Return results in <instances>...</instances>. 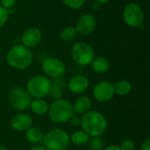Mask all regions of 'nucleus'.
Masks as SVG:
<instances>
[{
	"label": "nucleus",
	"mask_w": 150,
	"mask_h": 150,
	"mask_svg": "<svg viewBox=\"0 0 150 150\" xmlns=\"http://www.w3.org/2000/svg\"><path fill=\"white\" fill-rule=\"evenodd\" d=\"M80 126L90 137H100L107 128V120L101 112L89 111L82 115Z\"/></svg>",
	"instance_id": "nucleus-1"
},
{
	"label": "nucleus",
	"mask_w": 150,
	"mask_h": 150,
	"mask_svg": "<svg viewBox=\"0 0 150 150\" xmlns=\"http://www.w3.org/2000/svg\"><path fill=\"white\" fill-rule=\"evenodd\" d=\"M33 59V55L30 48L23 45L14 46L6 54V62L8 65L18 70L29 68Z\"/></svg>",
	"instance_id": "nucleus-2"
},
{
	"label": "nucleus",
	"mask_w": 150,
	"mask_h": 150,
	"mask_svg": "<svg viewBox=\"0 0 150 150\" xmlns=\"http://www.w3.org/2000/svg\"><path fill=\"white\" fill-rule=\"evenodd\" d=\"M48 116L52 122L55 124H63L68 122L74 114L72 103L64 98L54 100L48 108Z\"/></svg>",
	"instance_id": "nucleus-3"
},
{
	"label": "nucleus",
	"mask_w": 150,
	"mask_h": 150,
	"mask_svg": "<svg viewBox=\"0 0 150 150\" xmlns=\"http://www.w3.org/2000/svg\"><path fill=\"white\" fill-rule=\"evenodd\" d=\"M69 134L62 128H54L47 132L42 142L47 150H66L69 144Z\"/></svg>",
	"instance_id": "nucleus-4"
},
{
	"label": "nucleus",
	"mask_w": 150,
	"mask_h": 150,
	"mask_svg": "<svg viewBox=\"0 0 150 150\" xmlns=\"http://www.w3.org/2000/svg\"><path fill=\"white\" fill-rule=\"evenodd\" d=\"M51 81L45 76L37 75L31 77L26 84V91L31 98H44L48 96L51 89Z\"/></svg>",
	"instance_id": "nucleus-5"
},
{
	"label": "nucleus",
	"mask_w": 150,
	"mask_h": 150,
	"mask_svg": "<svg viewBox=\"0 0 150 150\" xmlns=\"http://www.w3.org/2000/svg\"><path fill=\"white\" fill-rule=\"evenodd\" d=\"M94 56L93 48L86 42H76L71 48V57L73 61L80 66L91 64Z\"/></svg>",
	"instance_id": "nucleus-6"
},
{
	"label": "nucleus",
	"mask_w": 150,
	"mask_h": 150,
	"mask_svg": "<svg viewBox=\"0 0 150 150\" xmlns=\"http://www.w3.org/2000/svg\"><path fill=\"white\" fill-rule=\"evenodd\" d=\"M32 98L27 91L21 87H14L9 91V102L18 111H25L29 108Z\"/></svg>",
	"instance_id": "nucleus-7"
},
{
	"label": "nucleus",
	"mask_w": 150,
	"mask_h": 150,
	"mask_svg": "<svg viewBox=\"0 0 150 150\" xmlns=\"http://www.w3.org/2000/svg\"><path fill=\"white\" fill-rule=\"evenodd\" d=\"M123 18L127 25L131 27H138L144 20V13L139 4L136 3H129L124 9Z\"/></svg>",
	"instance_id": "nucleus-8"
},
{
	"label": "nucleus",
	"mask_w": 150,
	"mask_h": 150,
	"mask_svg": "<svg viewBox=\"0 0 150 150\" xmlns=\"http://www.w3.org/2000/svg\"><path fill=\"white\" fill-rule=\"evenodd\" d=\"M43 72L51 78H59L66 71L64 62L56 57H47L42 62Z\"/></svg>",
	"instance_id": "nucleus-9"
},
{
	"label": "nucleus",
	"mask_w": 150,
	"mask_h": 150,
	"mask_svg": "<svg viewBox=\"0 0 150 150\" xmlns=\"http://www.w3.org/2000/svg\"><path fill=\"white\" fill-rule=\"evenodd\" d=\"M92 95L95 100H97L98 102L106 103L110 101L115 95L113 84L108 81L99 82L94 86Z\"/></svg>",
	"instance_id": "nucleus-10"
},
{
	"label": "nucleus",
	"mask_w": 150,
	"mask_h": 150,
	"mask_svg": "<svg viewBox=\"0 0 150 150\" xmlns=\"http://www.w3.org/2000/svg\"><path fill=\"white\" fill-rule=\"evenodd\" d=\"M96 25L97 21L93 15L84 14L77 20L75 28L77 33H80L82 35H89L95 30Z\"/></svg>",
	"instance_id": "nucleus-11"
},
{
	"label": "nucleus",
	"mask_w": 150,
	"mask_h": 150,
	"mask_svg": "<svg viewBox=\"0 0 150 150\" xmlns=\"http://www.w3.org/2000/svg\"><path fill=\"white\" fill-rule=\"evenodd\" d=\"M10 125L14 131L25 132L33 126V118L26 113H19L12 117Z\"/></svg>",
	"instance_id": "nucleus-12"
},
{
	"label": "nucleus",
	"mask_w": 150,
	"mask_h": 150,
	"mask_svg": "<svg viewBox=\"0 0 150 150\" xmlns=\"http://www.w3.org/2000/svg\"><path fill=\"white\" fill-rule=\"evenodd\" d=\"M89 87V80L83 75H76L71 77L68 83L69 90L74 94H82L87 91Z\"/></svg>",
	"instance_id": "nucleus-13"
},
{
	"label": "nucleus",
	"mask_w": 150,
	"mask_h": 150,
	"mask_svg": "<svg viewBox=\"0 0 150 150\" xmlns=\"http://www.w3.org/2000/svg\"><path fill=\"white\" fill-rule=\"evenodd\" d=\"M41 40V33L36 27L28 28L24 32L21 37V41L23 46L30 48L37 46Z\"/></svg>",
	"instance_id": "nucleus-14"
},
{
	"label": "nucleus",
	"mask_w": 150,
	"mask_h": 150,
	"mask_svg": "<svg viewBox=\"0 0 150 150\" xmlns=\"http://www.w3.org/2000/svg\"><path fill=\"white\" fill-rule=\"evenodd\" d=\"M72 105H73L74 112H76L78 115H83L91 110L92 103L89 97L80 96L75 100L74 104Z\"/></svg>",
	"instance_id": "nucleus-15"
},
{
	"label": "nucleus",
	"mask_w": 150,
	"mask_h": 150,
	"mask_svg": "<svg viewBox=\"0 0 150 150\" xmlns=\"http://www.w3.org/2000/svg\"><path fill=\"white\" fill-rule=\"evenodd\" d=\"M29 108H31V111L34 114L41 116L48 112L49 105L43 98H34L31 101Z\"/></svg>",
	"instance_id": "nucleus-16"
},
{
	"label": "nucleus",
	"mask_w": 150,
	"mask_h": 150,
	"mask_svg": "<svg viewBox=\"0 0 150 150\" xmlns=\"http://www.w3.org/2000/svg\"><path fill=\"white\" fill-rule=\"evenodd\" d=\"M44 134L42 131L36 127H31L25 131V139L32 144H38L42 142Z\"/></svg>",
	"instance_id": "nucleus-17"
},
{
	"label": "nucleus",
	"mask_w": 150,
	"mask_h": 150,
	"mask_svg": "<svg viewBox=\"0 0 150 150\" xmlns=\"http://www.w3.org/2000/svg\"><path fill=\"white\" fill-rule=\"evenodd\" d=\"M91 66H92V69L96 73L105 74L110 69V62L106 58L100 56L98 58H94V60L91 62Z\"/></svg>",
	"instance_id": "nucleus-18"
},
{
	"label": "nucleus",
	"mask_w": 150,
	"mask_h": 150,
	"mask_svg": "<svg viewBox=\"0 0 150 150\" xmlns=\"http://www.w3.org/2000/svg\"><path fill=\"white\" fill-rule=\"evenodd\" d=\"M91 137L83 130H78L74 132L69 136V141L76 146L81 147L86 145L90 142Z\"/></svg>",
	"instance_id": "nucleus-19"
},
{
	"label": "nucleus",
	"mask_w": 150,
	"mask_h": 150,
	"mask_svg": "<svg viewBox=\"0 0 150 150\" xmlns=\"http://www.w3.org/2000/svg\"><path fill=\"white\" fill-rule=\"evenodd\" d=\"M113 88H114V93L116 95L120 97H125L130 93L132 90V84L127 80H120L113 85Z\"/></svg>",
	"instance_id": "nucleus-20"
},
{
	"label": "nucleus",
	"mask_w": 150,
	"mask_h": 150,
	"mask_svg": "<svg viewBox=\"0 0 150 150\" xmlns=\"http://www.w3.org/2000/svg\"><path fill=\"white\" fill-rule=\"evenodd\" d=\"M76 34H77V32H76L75 27L67 26L62 31L61 38H62V40H63L65 41H70V40H72L73 39L76 38Z\"/></svg>",
	"instance_id": "nucleus-21"
},
{
	"label": "nucleus",
	"mask_w": 150,
	"mask_h": 150,
	"mask_svg": "<svg viewBox=\"0 0 150 150\" xmlns=\"http://www.w3.org/2000/svg\"><path fill=\"white\" fill-rule=\"evenodd\" d=\"M63 4L71 9H80L83 6L85 0H62Z\"/></svg>",
	"instance_id": "nucleus-22"
},
{
	"label": "nucleus",
	"mask_w": 150,
	"mask_h": 150,
	"mask_svg": "<svg viewBox=\"0 0 150 150\" xmlns=\"http://www.w3.org/2000/svg\"><path fill=\"white\" fill-rule=\"evenodd\" d=\"M48 96H49L52 99H54V100L60 99V98H62V89L52 85V86H51V89H50V91H49Z\"/></svg>",
	"instance_id": "nucleus-23"
},
{
	"label": "nucleus",
	"mask_w": 150,
	"mask_h": 150,
	"mask_svg": "<svg viewBox=\"0 0 150 150\" xmlns=\"http://www.w3.org/2000/svg\"><path fill=\"white\" fill-rule=\"evenodd\" d=\"M90 147L92 150H102L104 148V141L100 137H95L91 142Z\"/></svg>",
	"instance_id": "nucleus-24"
},
{
	"label": "nucleus",
	"mask_w": 150,
	"mask_h": 150,
	"mask_svg": "<svg viewBox=\"0 0 150 150\" xmlns=\"http://www.w3.org/2000/svg\"><path fill=\"white\" fill-rule=\"evenodd\" d=\"M121 150H134L135 149V145L134 142L131 140H126L124 141L120 146Z\"/></svg>",
	"instance_id": "nucleus-25"
},
{
	"label": "nucleus",
	"mask_w": 150,
	"mask_h": 150,
	"mask_svg": "<svg viewBox=\"0 0 150 150\" xmlns=\"http://www.w3.org/2000/svg\"><path fill=\"white\" fill-rule=\"evenodd\" d=\"M8 16L9 14H8L7 10L0 5V27H2L6 23L8 19Z\"/></svg>",
	"instance_id": "nucleus-26"
},
{
	"label": "nucleus",
	"mask_w": 150,
	"mask_h": 150,
	"mask_svg": "<svg viewBox=\"0 0 150 150\" xmlns=\"http://www.w3.org/2000/svg\"><path fill=\"white\" fill-rule=\"evenodd\" d=\"M16 1L17 0H0V4L4 9L8 10L14 7V5L16 4Z\"/></svg>",
	"instance_id": "nucleus-27"
},
{
	"label": "nucleus",
	"mask_w": 150,
	"mask_h": 150,
	"mask_svg": "<svg viewBox=\"0 0 150 150\" xmlns=\"http://www.w3.org/2000/svg\"><path fill=\"white\" fill-rule=\"evenodd\" d=\"M69 121L70 122V124H71L73 127H78V126H80V124H81V118H80L78 115L73 114L72 117L69 119Z\"/></svg>",
	"instance_id": "nucleus-28"
},
{
	"label": "nucleus",
	"mask_w": 150,
	"mask_h": 150,
	"mask_svg": "<svg viewBox=\"0 0 150 150\" xmlns=\"http://www.w3.org/2000/svg\"><path fill=\"white\" fill-rule=\"evenodd\" d=\"M140 150H150V139H147L141 146Z\"/></svg>",
	"instance_id": "nucleus-29"
},
{
	"label": "nucleus",
	"mask_w": 150,
	"mask_h": 150,
	"mask_svg": "<svg viewBox=\"0 0 150 150\" xmlns=\"http://www.w3.org/2000/svg\"><path fill=\"white\" fill-rule=\"evenodd\" d=\"M105 150H121L120 147L118 146H115V145H112V146H109L107 147L106 149H105Z\"/></svg>",
	"instance_id": "nucleus-30"
},
{
	"label": "nucleus",
	"mask_w": 150,
	"mask_h": 150,
	"mask_svg": "<svg viewBox=\"0 0 150 150\" xmlns=\"http://www.w3.org/2000/svg\"><path fill=\"white\" fill-rule=\"evenodd\" d=\"M28 150H47L44 147H42V146H34V147H33V148H31V149H29Z\"/></svg>",
	"instance_id": "nucleus-31"
},
{
	"label": "nucleus",
	"mask_w": 150,
	"mask_h": 150,
	"mask_svg": "<svg viewBox=\"0 0 150 150\" xmlns=\"http://www.w3.org/2000/svg\"><path fill=\"white\" fill-rule=\"evenodd\" d=\"M98 4H105V3H107L109 0H96Z\"/></svg>",
	"instance_id": "nucleus-32"
},
{
	"label": "nucleus",
	"mask_w": 150,
	"mask_h": 150,
	"mask_svg": "<svg viewBox=\"0 0 150 150\" xmlns=\"http://www.w3.org/2000/svg\"><path fill=\"white\" fill-rule=\"evenodd\" d=\"M0 150H8L5 147H4V146H0Z\"/></svg>",
	"instance_id": "nucleus-33"
}]
</instances>
